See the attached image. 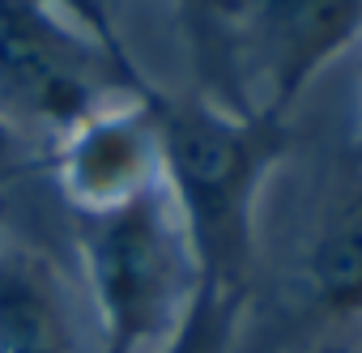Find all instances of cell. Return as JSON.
I'll list each match as a JSON object with an SVG mask.
<instances>
[{
  "label": "cell",
  "instance_id": "6",
  "mask_svg": "<svg viewBox=\"0 0 362 353\" xmlns=\"http://www.w3.org/2000/svg\"><path fill=\"white\" fill-rule=\"evenodd\" d=\"M0 353H86L60 268L35 247H0Z\"/></svg>",
  "mask_w": 362,
  "mask_h": 353
},
{
  "label": "cell",
  "instance_id": "4",
  "mask_svg": "<svg viewBox=\"0 0 362 353\" xmlns=\"http://www.w3.org/2000/svg\"><path fill=\"white\" fill-rule=\"evenodd\" d=\"M247 26L264 68V115L281 119L303 90L362 39V0H247Z\"/></svg>",
  "mask_w": 362,
  "mask_h": 353
},
{
  "label": "cell",
  "instance_id": "10",
  "mask_svg": "<svg viewBox=\"0 0 362 353\" xmlns=\"http://www.w3.org/2000/svg\"><path fill=\"white\" fill-rule=\"evenodd\" d=\"M73 5L86 13V22L94 26V35H103V39H111V26H107V18H103V9H94V0H73Z\"/></svg>",
  "mask_w": 362,
  "mask_h": 353
},
{
  "label": "cell",
  "instance_id": "9",
  "mask_svg": "<svg viewBox=\"0 0 362 353\" xmlns=\"http://www.w3.org/2000/svg\"><path fill=\"white\" fill-rule=\"evenodd\" d=\"M26 162H22V149H18V136H13V128L0 119V184H9L13 174L22 170Z\"/></svg>",
  "mask_w": 362,
  "mask_h": 353
},
{
  "label": "cell",
  "instance_id": "11",
  "mask_svg": "<svg viewBox=\"0 0 362 353\" xmlns=\"http://www.w3.org/2000/svg\"><path fill=\"white\" fill-rule=\"evenodd\" d=\"M103 353H128V349H119V345H103Z\"/></svg>",
  "mask_w": 362,
  "mask_h": 353
},
{
  "label": "cell",
  "instance_id": "8",
  "mask_svg": "<svg viewBox=\"0 0 362 353\" xmlns=\"http://www.w3.org/2000/svg\"><path fill=\"white\" fill-rule=\"evenodd\" d=\"M243 306H247V289H230L209 277H197L188 306L179 311L175 328L158 340V353H235Z\"/></svg>",
  "mask_w": 362,
  "mask_h": 353
},
{
  "label": "cell",
  "instance_id": "5",
  "mask_svg": "<svg viewBox=\"0 0 362 353\" xmlns=\"http://www.w3.org/2000/svg\"><path fill=\"white\" fill-rule=\"evenodd\" d=\"M60 184L77 213L115 209L162 184L158 145L145 111L94 115L73 128V140L60 149Z\"/></svg>",
  "mask_w": 362,
  "mask_h": 353
},
{
  "label": "cell",
  "instance_id": "2",
  "mask_svg": "<svg viewBox=\"0 0 362 353\" xmlns=\"http://www.w3.org/2000/svg\"><path fill=\"white\" fill-rule=\"evenodd\" d=\"M103 345L136 353L158 345L197 289V264L166 188H149L115 209L77 213Z\"/></svg>",
  "mask_w": 362,
  "mask_h": 353
},
{
  "label": "cell",
  "instance_id": "1",
  "mask_svg": "<svg viewBox=\"0 0 362 353\" xmlns=\"http://www.w3.org/2000/svg\"><path fill=\"white\" fill-rule=\"evenodd\" d=\"M153 128L162 188L184 226L197 277L252 289L256 196L269 166L286 153V124L264 111H226L205 98L141 94Z\"/></svg>",
  "mask_w": 362,
  "mask_h": 353
},
{
  "label": "cell",
  "instance_id": "3",
  "mask_svg": "<svg viewBox=\"0 0 362 353\" xmlns=\"http://www.w3.org/2000/svg\"><path fill=\"white\" fill-rule=\"evenodd\" d=\"M111 90H149L115 39H81L47 0H0V111L43 128H81Z\"/></svg>",
  "mask_w": 362,
  "mask_h": 353
},
{
  "label": "cell",
  "instance_id": "7",
  "mask_svg": "<svg viewBox=\"0 0 362 353\" xmlns=\"http://www.w3.org/2000/svg\"><path fill=\"white\" fill-rule=\"evenodd\" d=\"M307 298L328 323L362 315V188H349L324 213L307 251Z\"/></svg>",
  "mask_w": 362,
  "mask_h": 353
},
{
  "label": "cell",
  "instance_id": "12",
  "mask_svg": "<svg viewBox=\"0 0 362 353\" xmlns=\"http://www.w3.org/2000/svg\"><path fill=\"white\" fill-rule=\"evenodd\" d=\"M354 149H358V157H362V132H358V145H354Z\"/></svg>",
  "mask_w": 362,
  "mask_h": 353
}]
</instances>
